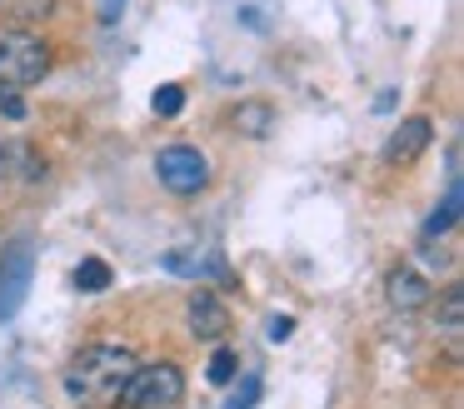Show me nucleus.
I'll return each instance as SVG.
<instances>
[{
    "mask_svg": "<svg viewBox=\"0 0 464 409\" xmlns=\"http://www.w3.org/2000/svg\"><path fill=\"white\" fill-rule=\"evenodd\" d=\"M0 115L5 120H31V105H25L21 85H0Z\"/></svg>",
    "mask_w": 464,
    "mask_h": 409,
    "instance_id": "2eb2a0df",
    "label": "nucleus"
},
{
    "mask_svg": "<svg viewBox=\"0 0 464 409\" xmlns=\"http://www.w3.org/2000/svg\"><path fill=\"white\" fill-rule=\"evenodd\" d=\"M459 319H464V289L450 285V289H444V299H440V325L444 329H459Z\"/></svg>",
    "mask_w": 464,
    "mask_h": 409,
    "instance_id": "4468645a",
    "label": "nucleus"
},
{
    "mask_svg": "<svg viewBox=\"0 0 464 409\" xmlns=\"http://www.w3.org/2000/svg\"><path fill=\"white\" fill-rule=\"evenodd\" d=\"M255 399H260V379L250 375V379H245L240 389H235V399H225V409H250Z\"/></svg>",
    "mask_w": 464,
    "mask_h": 409,
    "instance_id": "f3484780",
    "label": "nucleus"
},
{
    "mask_svg": "<svg viewBox=\"0 0 464 409\" xmlns=\"http://www.w3.org/2000/svg\"><path fill=\"white\" fill-rule=\"evenodd\" d=\"M384 295H390V305L394 309H420L424 299H430V279L420 275V269H394L390 275V285H384Z\"/></svg>",
    "mask_w": 464,
    "mask_h": 409,
    "instance_id": "6e6552de",
    "label": "nucleus"
},
{
    "mask_svg": "<svg viewBox=\"0 0 464 409\" xmlns=\"http://www.w3.org/2000/svg\"><path fill=\"white\" fill-rule=\"evenodd\" d=\"M51 70V45L35 30H0V85H35Z\"/></svg>",
    "mask_w": 464,
    "mask_h": 409,
    "instance_id": "7ed1b4c3",
    "label": "nucleus"
},
{
    "mask_svg": "<svg viewBox=\"0 0 464 409\" xmlns=\"http://www.w3.org/2000/svg\"><path fill=\"white\" fill-rule=\"evenodd\" d=\"M150 105H155V115H180V110H185V90L180 85H160Z\"/></svg>",
    "mask_w": 464,
    "mask_h": 409,
    "instance_id": "dca6fc26",
    "label": "nucleus"
},
{
    "mask_svg": "<svg viewBox=\"0 0 464 409\" xmlns=\"http://www.w3.org/2000/svg\"><path fill=\"white\" fill-rule=\"evenodd\" d=\"M11 20H21V25H35V20H45L55 10V0H11Z\"/></svg>",
    "mask_w": 464,
    "mask_h": 409,
    "instance_id": "ddd939ff",
    "label": "nucleus"
},
{
    "mask_svg": "<svg viewBox=\"0 0 464 409\" xmlns=\"http://www.w3.org/2000/svg\"><path fill=\"white\" fill-rule=\"evenodd\" d=\"M430 140H434V125L424 115L400 120V130H394L390 145H384V165H414V160L430 150Z\"/></svg>",
    "mask_w": 464,
    "mask_h": 409,
    "instance_id": "423d86ee",
    "label": "nucleus"
},
{
    "mask_svg": "<svg viewBox=\"0 0 464 409\" xmlns=\"http://www.w3.org/2000/svg\"><path fill=\"white\" fill-rule=\"evenodd\" d=\"M135 369V355L121 345H91L65 365V394L85 409H101V404H115Z\"/></svg>",
    "mask_w": 464,
    "mask_h": 409,
    "instance_id": "f257e3e1",
    "label": "nucleus"
},
{
    "mask_svg": "<svg viewBox=\"0 0 464 409\" xmlns=\"http://www.w3.org/2000/svg\"><path fill=\"white\" fill-rule=\"evenodd\" d=\"M230 125L240 130V135H270V125H275V105L270 100H240V105L230 110Z\"/></svg>",
    "mask_w": 464,
    "mask_h": 409,
    "instance_id": "1a4fd4ad",
    "label": "nucleus"
},
{
    "mask_svg": "<svg viewBox=\"0 0 464 409\" xmlns=\"http://www.w3.org/2000/svg\"><path fill=\"white\" fill-rule=\"evenodd\" d=\"M454 219H459V185H450L444 205L434 209L430 219H424V239H434V235H444V229H454Z\"/></svg>",
    "mask_w": 464,
    "mask_h": 409,
    "instance_id": "9b49d317",
    "label": "nucleus"
},
{
    "mask_svg": "<svg viewBox=\"0 0 464 409\" xmlns=\"http://www.w3.org/2000/svg\"><path fill=\"white\" fill-rule=\"evenodd\" d=\"M235 375H240V355H235V349H215L210 365H205V379H210V385H230Z\"/></svg>",
    "mask_w": 464,
    "mask_h": 409,
    "instance_id": "f8f14e48",
    "label": "nucleus"
},
{
    "mask_svg": "<svg viewBox=\"0 0 464 409\" xmlns=\"http://www.w3.org/2000/svg\"><path fill=\"white\" fill-rule=\"evenodd\" d=\"M121 10H125V0H101V20H105V25H111Z\"/></svg>",
    "mask_w": 464,
    "mask_h": 409,
    "instance_id": "6ab92c4d",
    "label": "nucleus"
},
{
    "mask_svg": "<svg viewBox=\"0 0 464 409\" xmlns=\"http://www.w3.org/2000/svg\"><path fill=\"white\" fill-rule=\"evenodd\" d=\"M190 329L200 339H220L225 329H230V309H225L210 289H200V295L190 299Z\"/></svg>",
    "mask_w": 464,
    "mask_h": 409,
    "instance_id": "0eeeda50",
    "label": "nucleus"
},
{
    "mask_svg": "<svg viewBox=\"0 0 464 409\" xmlns=\"http://www.w3.org/2000/svg\"><path fill=\"white\" fill-rule=\"evenodd\" d=\"M31 239H15V245L0 249V319H11L15 309H21L25 289H31Z\"/></svg>",
    "mask_w": 464,
    "mask_h": 409,
    "instance_id": "39448f33",
    "label": "nucleus"
},
{
    "mask_svg": "<svg viewBox=\"0 0 464 409\" xmlns=\"http://www.w3.org/2000/svg\"><path fill=\"white\" fill-rule=\"evenodd\" d=\"M155 175L170 195H200L210 185V160L200 155L195 145H165L155 155Z\"/></svg>",
    "mask_w": 464,
    "mask_h": 409,
    "instance_id": "20e7f679",
    "label": "nucleus"
},
{
    "mask_svg": "<svg viewBox=\"0 0 464 409\" xmlns=\"http://www.w3.org/2000/svg\"><path fill=\"white\" fill-rule=\"evenodd\" d=\"M111 265H105V259H81V265H75V289H85V295H101L105 285H111Z\"/></svg>",
    "mask_w": 464,
    "mask_h": 409,
    "instance_id": "9d476101",
    "label": "nucleus"
},
{
    "mask_svg": "<svg viewBox=\"0 0 464 409\" xmlns=\"http://www.w3.org/2000/svg\"><path fill=\"white\" fill-rule=\"evenodd\" d=\"M290 335H295V319L290 315H275L270 319V339H290Z\"/></svg>",
    "mask_w": 464,
    "mask_h": 409,
    "instance_id": "a211bd4d",
    "label": "nucleus"
},
{
    "mask_svg": "<svg viewBox=\"0 0 464 409\" xmlns=\"http://www.w3.org/2000/svg\"><path fill=\"white\" fill-rule=\"evenodd\" d=\"M180 399H185V375L175 365H135L115 404L121 409H180Z\"/></svg>",
    "mask_w": 464,
    "mask_h": 409,
    "instance_id": "f03ea898",
    "label": "nucleus"
}]
</instances>
